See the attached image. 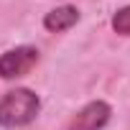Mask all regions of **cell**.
Returning a JSON list of instances; mask_svg holds the SVG:
<instances>
[{"label": "cell", "mask_w": 130, "mask_h": 130, "mask_svg": "<svg viewBox=\"0 0 130 130\" xmlns=\"http://www.w3.org/2000/svg\"><path fill=\"white\" fill-rule=\"evenodd\" d=\"M41 110V100L28 87H15L0 97V127H26L36 120Z\"/></svg>", "instance_id": "obj_1"}, {"label": "cell", "mask_w": 130, "mask_h": 130, "mask_svg": "<svg viewBox=\"0 0 130 130\" xmlns=\"http://www.w3.org/2000/svg\"><path fill=\"white\" fill-rule=\"evenodd\" d=\"M112 117V107L105 102V100H94V102H87L77 115L74 120L69 122V130H102Z\"/></svg>", "instance_id": "obj_3"}, {"label": "cell", "mask_w": 130, "mask_h": 130, "mask_svg": "<svg viewBox=\"0 0 130 130\" xmlns=\"http://www.w3.org/2000/svg\"><path fill=\"white\" fill-rule=\"evenodd\" d=\"M41 61V54L36 46H15L0 54V79H21L33 72V67Z\"/></svg>", "instance_id": "obj_2"}, {"label": "cell", "mask_w": 130, "mask_h": 130, "mask_svg": "<svg viewBox=\"0 0 130 130\" xmlns=\"http://www.w3.org/2000/svg\"><path fill=\"white\" fill-rule=\"evenodd\" d=\"M79 18H82L79 8H74V5H59V8H54V10H48L43 15V28L48 33H64V31L74 28L79 23Z\"/></svg>", "instance_id": "obj_4"}, {"label": "cell", "mask_w": 130, "mask_h": 130, "mask_svg": "<svg viewBox=\"0 0 130 130\" xmlns=\"http://www.w3.org/2000/svg\"><path fill=\"white\" fill-rule=\"evenodd\" d=\"M112 31L120 33V36H130V5L120 8L112 15Z\"/></svg>", "instance_id": "obj_5"}]
</instances>
